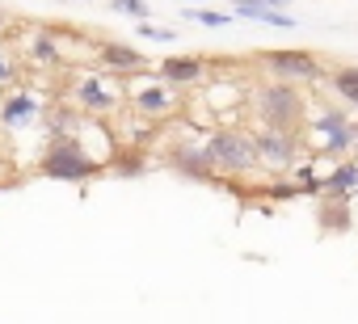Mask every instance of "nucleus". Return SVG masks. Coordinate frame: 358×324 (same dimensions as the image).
<instances>
[{"label": "nucleus", "instance_id": "f257e3e1", "mask_svg": "<svg viewBox=\"0 0 358 324\" xmlns=\"http://www.w3.org/2000/svg\"><path fill=\"white\" fill-rule=\"evenodd\" d=\"M47 97L30 84H13L9 93H0V135L9 143L34 139L38 147L47 143Z\"/></svg>", "mask_w": 358, "mask_h": 324}, {"label": "nucleus", "instance_id": "f03ea898", "mask_svg": "<svg viewBox=\"0 0 358 324\" xmlns=\"http://www.w3.org/2000/svg\"><path fill=\"white\" fill-rule=\"evenodd\" d=\"M249 105H253V118L257 126H274V131H303L308 126V97L299 84L291 80H266L249 93Z\"/></svg>", "mask_w": 358, "mask_h": 324}, {"label": "nucleus", "instance_id": "7ed1b4c3", "mask_svg": "<svg viewBox=\"0 0 358 324\" xmlns=\"http://www.w3.org/2000/svg\"><path fill=\"white\" fill-rule=\"evenodd\" d=\"M101 165L89 156V147L76 139V135H64V139H47L43 152H38V173L51 177V182H68V186H85Z\"/></svg>", "mask_w": 358, "mask_h": 324}, {"label": "nucleus", "instance_id": "20e7f679", "mask_svg": "<svg viewBox=\"0 0 358 324\" xmlns=\"http://www.w3.org/2000/svg\"><path fill=\"white\" fill-rule=\"evenodd\" d=\"M308 147L320 152V156H350L354 152V135H358V122L350 118L345 105H320L308 114Z\"/></svg>", "mask_w": 358, "mask_h": 324}, {"label": "nucleus", "instance_id": "39448f33", "mask_svg": "<svg viewBox=\"0 0 358 324\" xmlns=\"http://www.w3.org/2000/svg\"><path fill=\"white\" fill-rule=\"evenodd\" d=\"M207 152L215 160V169L228 173V177H249V173L262 169L257 139H253V131H241V126H215L207 135Z\"/></svg>", "mask_w": 358, "mask_h": 324}, {"label": "nucleus", "instance_id": "423d86ee", "mask_svg": "<svg viewBox=\"0 0 358 324\" xmlns=\"http://www.w3.org/2000/svg\"><path fill=\"white\" fill-rule=\"evenodd\" d=\"M257 139V160L266 173H295L303 165V131H274V126H257L253 131Z\"/></svg>", "mask_w": 358, "mask_h": 324}, {"label": "nucleus", "instance_id": "0eeeda50", "mask_svg": "<svg viewBox=\"0 0 358 324\" xmlns=\"http://www.w3.org/2000/svg\"><path fill=\"white\" fill-rule=\"evenodd\" d=\"M68 93H72V101L89 114V118H106V114H114V105L122 101V84L114 80V72H76L68 84H64Z\"/></svg>", "mask_w": 358, "mask_h": 324}, {"label": "nucleus", "instance_id": "6e6552de", "mask_svg": "<svg viewBox=\"0 0 358 324\" xmlns=\"http://www.w3.org/2000/svg\"><path fill=\"white\" fill-rule=\"evenodd\" d=\"M164 165H169L177 177H186V182L220 186V169H215V160H211V152H207V139H177V143H169Z\"/></svg>", "mask_w": 358, "mask_h": 324}, {"label": "nucleus", "instance_id": "1a4fd4ad", "mask_svg": "<svg viewBox=\"0 0 358 324\" xmlns=\"http://www.w3.org/2000/svg\"><path fill=\"white\" fill-rule=\"evenodd\" d=\"M262 68H266L274 80H291V84H316V80H329L324 64H320L312 51H295V47L262 51Z\"/></svg>", "mask_w": 358, "mask_h": 324}, {"label": "nucleus", "instance_id": "9d476101", "mask_svg": "<svg viewBox=\"0 0 358 324\" xmlns=\"http://www.w3.org/2000/svg\"><path fill=\"white\" fill-rule=\"evenodd\" d=\"M127 101H131V110H135L143 122H160V118H169V114L177 110V93H173L169 80H160V72H156V76H135Z\"/></svg>", "mask_w": 358, "mask_h": 324}, {"label": "nucleus", "instance_id": "9b49d317", "mask_svg": "<svg viewBox=\"0 0 358 324\" xmlns=\"http://www.w3.org/2000/svg\"><path fill=\"white\" fill-rule=\"evenodd\" d=\"M17 55H22L26 64H34V68H55V64H59V34H55L51 26H34V30L22 38Z\"/></svg>", "mask_w": 358, "mask_h": 324}, {"label": "nucleus", "instance_id": "f8f14e48", "mask_svg": "<svg viewBox=\"0 0 358 324\" xmlns=\"http://www.w3.org/2000/svg\"><path fill=\"white\" fill-rule=\"evenodd\" d=\"M97 59L114 76H139V72H148V55L135 51V47H127V43H97Z\"/></svg>", "mask_w": 358, "mask_h": 324}, {"label": "nucleus", "instance_id": "ddd939ff", "mask_svg": "<svg viewBox=\"0 0 358 324\" xmlns=\"http://www.w3.org/2000/svg\"><path fill=\"white\" fill-rule=\"evenodd\" d=\"M160 80H169L173 89H190V84H203V76H207V64L199 59V55H169V59H160Z\"/></svg>", "mask_w": 358, "mask_h": 324}, {"label": "nucleus", "instance_id": "4468645a", "mask_svg": "<svg viewBox=\"0 0 358 324\" xmlns=\"http://www.w3.org/2000/svg\"><path fill=\"white\" fill-rule=\"evenodd\" d=\"M320 194H329V198H358V160L354 156H341L337 165L324 173V182H320Z\"/></svg>", "mask_w": 358, "mask_h": 324}, {"label": "nucleus", "instance_id": "2eb2a0df", "mask_svg": "<svg viewBox=\"0 0 358 324\" xmlns=\"http://www.w3.org/2000/svg\"><path fill=\"white\" fill-rule=\"evenodd\" d=\"M85 122H89V114H85L76 101H51V105H47V139L80 135Z\"/></svg>", "mask_w": 358, "mask_h": 324}, {"label": "nucleus", "instance_id": "dca6fc26", "mask_svg": "<svg viewBox=\"0 0 358 324\" xmlns=\"http://www.w3.org/2000/svg\"><path fill=\"white\" fill-rule=\"evenodd\" d=\"M316 223H320L324 236H345V232L354 228L350 198H329V194H320V202H316Z\"/></svg>", "mask_w": 358, "mask_h": 324}, {"label": "nucleus", "instance_id": "f3484780", "mask_svg": "<svg viewBox=\"0 0 358 324\" xmlns=\"http://www.w3.org/2000/svg\"><path fill=\"white\" fill-rule=\"evenodd\" d=\"M232 9L245 22H262V26H274V30H295V17L291 13L270 9V5H262V0H232Z\"/></svg>", "mask_w": 358, "mask_h": 324}, {"label": "nucleus", "instance_id": "a211bd4d", "mask_svg": "<svg viewBox=\"0 0 358 324\" xmlns=\"http://www.w3.org/2000/svg\"><path fill=\"white\" fill-rule=\"evenodd\" d=\"M110 173H114V177H143V173H148V152H143V143H122V147H114Z\"/></svg>", "mask_w": 358, "mask_h": 324}, {"label": "nucleus", "instance_id": "6ab92c4d", "mask_svg": "<svg viewBox=\"0 0 358 324\" xmlns=\"http://www.w3.org/2000/svg\"><path fill=\"white\" fill-rule=\"evenodd\" d=\"M329 89L337 93V101H341L345 110L358 114V68H354V64L333 68V72H329Z\"/></svg>", "mask_w": 358, "mask_h": 324}, {"label": "nucleus", "instance_id": "aec40b11", "mask_svg": "<svg viewBox=\"0 0 358 324\" xmlns=\"http://www.w3.org/2000/svg\"><path fill=\"white\" fill-rule=\"evenodd\" d=\"M13 84H22V55L0 47V93H9Z\"/></svg>", "mask_w": 358, "mask_h": 324}, {"label": "nucleus", "instance_id": "412c9836", "mask_svg": "<svg viewBox=\"0 0 358 324\" xmlns=\"http://www.w3.org/2000/svg\"><path fill=\"white\" fill-rule=\"evenodd\" d=\"M110 9L122 13V17H135V22H152V9L143 0H110Z\"/></svg>", "mask_w": 358, "mask_h": 324}, {"label": "nucleus", "instance_id": "4be33fe9", "mask_svg": "<svg viewBox=\"0 0 358 324\" xmlns=\"http://www.w3.org/2000/svg\"><path fill=\"white\" fill-rule=\"evenodd\" d=\"M182 13H186V17H194V22H203L207 30H224V26L232 22L228 13H211V9H203V13H199V9H182Z\"/></svg>", "mask_w": 358, "mask_h": 324}, {"label": "nucleus", "instance_id": "5701e85b", "mask_svg": "<svg viewBox=\"0 0 358 324\" xmlns=\"http://www.w3.org/2000/svg\"><path fill=\"white\" fill-rule=\"evenodd\" d=\"M266 194H270V198H278V202H291V198H299L303 190H299V182H282V177H278V182H270V186H266Z\"/></svg>", "mask_w": 358, "mask_h": 324}, {"label": "nucleus", "instance_id": "b1692460", "mask_svg": "<svg viewBox=\"0 0 358 324\" xmlns=\"http://www.w3.org/2000/svg\"><path fill=\"white\" fill-rule=\"evenodd\" d=\"M139 38H143V43H173V30L152 26V22H139Z\"/></svg>", "mask_w": 358, "mask_h": 324}, {"label": "nucleus", "instance_id": "393cba45", "mask_svg": "<svg viewBox=\"0 0 358 324\" xmlns=\"http://www.w3.org/2000/svg\"><path fill=\"white\" fill-rule=\"evenodd\" d=\"M262 5H270V9H282V5H291V0H262Z\"/></svg>", "mask_w": 358, "mask_h": 324}, {"label": "nucleus", "instance_id": "a878e982", "mask_svg": "<svg viewBox=\"0 0 358 324\" xmlns=\"http://www.w3.org/2000/svg\"><path fill=\"white\" fill-rule=\"evenodd\" d=\"M0 30H9V13L5 9H0Z\"/></svg>", "mask_w": 358, "mask_h": 324}]
</instances>
